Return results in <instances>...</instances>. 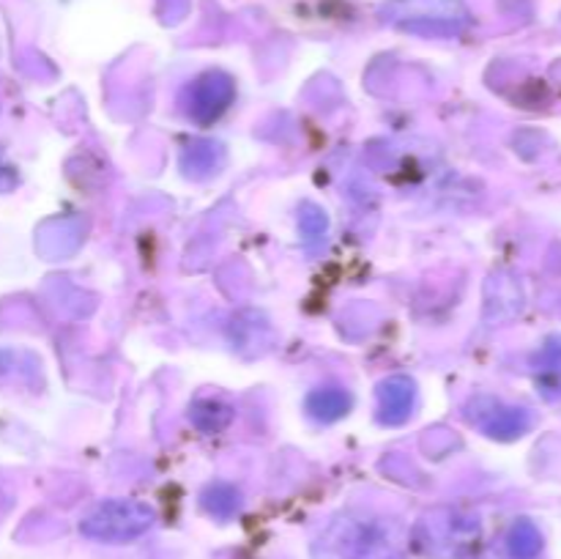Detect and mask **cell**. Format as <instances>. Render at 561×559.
Here are the masks:
<instances>
[{
    "label": "cell",
    "instance_id": "30bf717a",
    "mask_svg": "<svg viewBox=\"0 0 561 559\" xmlns=\"http://www.w3.org/2000/svg\"><path fill=\"white\" fill-rule=\"evenodd\" d=\"M305 212L307 214H301V228H305L307 239H321L327 233V217L316 206H305Z\"/></svg>",
    "mask_w": 561,
    "mask_h": 559
},
{
    "label": "cell",
    "instance_id": "ba28073f",
    "mask_svg": "<svg viewBox=\"0 0 561 559\" xmlns=\"http://www.w3.org/2000/svg\"><path fill=\"white\" fill-rule=\"evenodd\" d=\"M190 417L192 422H195L201 431L206 433H214V431H222L225 425L230 422V417H233V409L230 406H225L222 400H197L195 406L190 409Z\"/></svg>",
    "mask_w": 561,
    "mask_h": 559
},
{
    "label": "cell",
    "instance_id": "6da1fadb",
    "mask_svg": "<svg viewBox=\"0 0 561 559\" xmlns=\"http://www.w3.org/2000/svg\"><path fill=\"white\" fill-rule=\"evenodd\" d=\"M383 20L422 33H460L469 25V11L458 0H389Z\"/></svg>",
    "mask_w": 561,
    "mask_h": 559
},
{
    "label": "cell",
    "instance_id": "9c48e42d",
    "mask_svg": "<svg viewBox=\"0 0 561 559\" xmlns=\"http://www.w3.org/2000/svg\"><path fill=\"white\" fill-rule=\"evenodd\" d=\"M203 504H206L208 513L219 515V518H230V515L239 510L241 499H239V491H236L233 486L217 482V486H211L206 493H203Z\"/></svg>",
    "mask_w": 561,
    "mask_h": 559
},
{
    "label": "cell",
    "instance_id": "8fae6325",
    "mask_svg": "<svg viewBox=\"0 0 561 559\" xmlns=\"http://www.w3.org/2000/svg\"><path fill=\"white\" fill-rule=\"evenodd\" d=\"M219 146H214V142H195V146H190L186 157H195L192 170H214V151Z\"/></svg>",
    "mask_w": 561,
    "mask_h": 559
},
{
    "label": "cell",
    "instance_id": "5b68a950",
    "mask_svg": "<svg viewBox=\"0 0 561 559\" xmlns=\"http://www.w3.org/2000/svg\"><path fill=\"white\" fill-rule=\"evenodd\" d=\"M414 406V381L405 376H394L378 389V420L383 425H400L409 420Z\"/></svg>",
    "mask_w": 561,
    "mask_h": 559
},
{
    "label": "cell",
    "instance_id": "8992f818",
    "mask_svg": "<svg viewBox=\"0 0 561 559\" xmlns=\"http://www.w3.org/2000/svg\"><path fill=\"white\" fill-rule=\"evenodd\" d=\"M351 409V395L340 387H327L316 389V392L307 398V411H310L312 420L318 422H334L343 414H348Z\"/></svg>",
    "mask_w": 561,
    "mask_h": 559
},
{
    "label": "cell",
    "instance_id": "7a4b0ae2",
    "mask_svg": "<svg viewBox=\"0 0 561 559\" xmlns=\"http://www.w3.org/2000/svg\"><path fill=\"white\" fill-rule=\"evenodd\" d=\"M151 524L153 510L148 504L131 502V499H113V502L99 504L88 518H82L80 532L93 540L126 543L151 529Z\"/></svg>",
    "mask_w": 561,
    "mask_h": 559
},
{
    "label": "cell",
    "instance_id": "3957f363",
    "mask_svg": "<svg viewBox=\"0 0 561 559\" xmlns=\"http://www.w3.org/2000/svg\"><path fill=\"white\" fill-rule=\"evenodd\" d=\"M466 417H469L471 425L480 427L485 436L499 438V442H513L520 438L524 433H529V427L535 425L531 414L520 406H510L504 400L491 398V395H477L471 398V403L466 406Z\"/></svg>",
    "mask_w": 561,
    "mask_h": 559
},
{
    "label": "cell",
    "instance_id": "277c9868",
    "mask_svg": "<svg viewBox=\"0 0 561 559\" xmlns=\"http://www.w3.org/2000/svg\"><path fill=\"white\" fill-rule=\"evenodd\" d=\"M236 99V85L225 71H206V75L197 77L195 82H190L184 91V110L192 121L197 124H214L225 110L233 104Z\"/></svg>",
    "mask_w": 561,
    "mask_h": 559
},
{
    "label": "cell",
    "instance_id": "7c38bea8",
    "mask_svg": "<svg viewBox=\"0 0 561 559\" xmlns=\"http://www.w3.org/2000/svg\"><path fill=\"white\" fill-rule=\"evenodd\" d=\"M14 184H16L14 170H11L9 164H5L3 159H0V192H9Z\"/></svg>",
    "mask_w": 561,
    "mask_h": 559
},
{
    "label": "cell",
    "instance_id": "52a82bcc",
    "mask_svg": "<svg viewBox=\"0 0 561 559\" xmlns=\"http://www.w3.org/2000/svg\"><path fill=\"white\" fill-rule=\"evenodd\" d=\"M507 551L513 559H537L542 551V535L529 518L515 521L507 535Z\"/></svg>",
    "mask_w": 561,
    "mask_h": 559
}]
</instances>
